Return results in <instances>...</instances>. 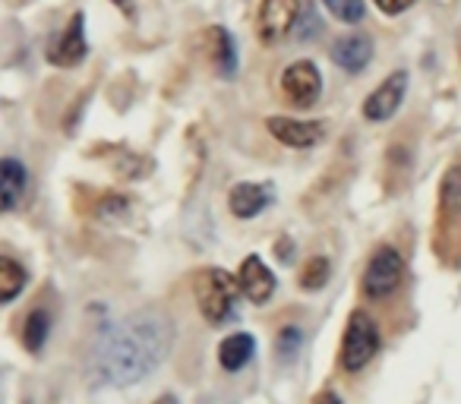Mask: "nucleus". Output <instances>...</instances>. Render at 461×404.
Returning a JSON list of instances; mask_svg holds the SVG:
<instances>
[{"mask_svg":"<svg viewBox=\"0 0 461 404\" xmlns=\"http://www.w3.org/2000/svg\"><path fill=\"white\" fill-rule=\"evenodd\" d=\"M301 13H303V0H263V4H259V16H257L259 39H263L266 45L282 41L285 35L297 26Z\"/></svg>","mask_w":461,"mask_h":404,"instance_id":"obj_5","label":"nucleus"},{"mask_svg":"<svg viewBox=\"0 0 461 404\" xmlns=\"http://www.w3.org/2000/svg\"><path fill=\"white\" fill-rule=\"evenodd\" d=\"M238 288L250 303H269L276 294V275L259 256H247L238 269Z\"/></svg>","mask_w":461,"mask_h":404,"instance_id":"obj_9","label":"nucleus"},{"mask_svg":"<svg viewBox=\"0 0 461 404\" xmlns=\"http://www.w3.org/2000/svg\"><path fill=\"white\" fill-rule=\"evenodd\" d=\"M322 7H326L335 20L348 22V26L364 20V0H322Z\"/></svg>","mask_w":461,"mask_h":404,"instance_id":"obj_21","label":"nucleus"},{"mask_svg":"<svg viewBox=\"0 0 461 404\" xmlns=\"http://www.w3.org/2000/svg\"><path fill=\"white\" fill-rule=\"evenodd\" d=\"M114 4H117L121 10H127V7H130V0H114Z\"/></svg>","mask_w":461,"mask_h":404,"instance_id":"obj_25","label":"nucleus"},{"mask_svg":"<svg viewBox=\"0 0 461 404\" xmlns=\"http://www.w3.org/2000/svg\"><path fill=\"white\" fill-rule=\"evenodd\" d=\"M26 269L16 259L0 256V303L16 301L23 294V288H26Z\"/></svg>","mask_w":461,"mask_h":404,"instance_id":"obj_17","label":"nucleus"},{"mask_svg":"<svg viewBox=\"0 0 461 404\" xmlns=\"http://www.w3.org/2000/svg\"><path fill=\"white\" fill-rule=\"evenodd\" d=\"M127 209H130V199H123V196H104L102 206H98V215H102V219H114V215H123Z\"/></svg>","mask_w":461,"mask_h":404,"instance_id":"obj_22","label":"nucleus"},{"mask_svg":"<svg viewBox=\"0 0 461 404\" xmlns=\"http://www.w3.org/2000/svg\"><path fill=\"white\" fill-rule=\"evenodd\" d=\"M313 404H341V398L339 395H335V391H322V395L320 398H316V401Z\"/></svg>","mask_w":461,"mask_h":404,"instance_id":"obj_24","label":"nucleus"},{"mask_svg":"<svg viewBox=\"0 0 461 404\" xmlns=\"http://www.w3.org/2000/svg\"><path fill=\"white\" fill-rule=\"evenodd\" d=\"M266 130L288 148H313L326 136L320 121H294V117H269Z\"/></svg>","mask_w":461,"mask_h":404,"instance_id":"obj_8","label":"nucleus"},{"mask_svg":"<svg viewBox=\"0 0 461 404\" xmlns=\"http://www.w3.org/2000/svg\"><path fill=\"white\" fill-rule=\"evenodd\" d=\"M282 92L297 108H313L322 95V76L313 60H294V64L282 73Z\"/></svg>","mask_w":461,"mask_h":404,"instance_id":"obj_6","label":"nucleus"},{"mask_svg":"<svg viewBox=\"0 0 461 404\" xmlns=\"http://www.w3.org/2000/svg\"><path fill=\"white\" fill-rule=\"evenodd\" d=\"M272 206V186L266 184H250V180H244V184H234L228 193V209L234 219H257V215H263L266 209Z\"/></svg>","mask_w":461,"mask_h":404,"instance_id":"obj_11","label":"nucleus"},{"mask_svg":"<svg viewBox=\"0 0 461 404\" xmlns=\"http://www.w3.org/2000/svg\"><path fill=\"white\" fill-rule=\"evenodd\" d=\"M238 275H228L224 269H203L193 278V297L196 307L212 326H221L234 316V303H238Z\"/></svg>","mask_w":461,"mask_h":404,"instance_id":"obj_2","label":"nucleus"},{"mask_svg":"<svg viewBox=\"0 0 461 404\" xmlns=\"http://www.w3.org/2000/svg\"><path fill=\"white\" fill-rule=\"evenodd\" d=\"M383 347V335L379 326L366 310H354L348 316L345 335H341V351H339V364L345 373H360L370 366V360L379 354Z\"/></svg>","mask_w":461,"mask_h":404,"instance_id":"obj_3","label":"nucleus"},{"mask_svg":"<svg viewBox=\"0 0 461 404\" xmlns=\"http://www.w3.org/2000/svg\"><path fill=\"white\" fill-rule=\"evenodd\" d=\"M29 193V171L23 161L0 158V215L23 206Z\"/></svg>","mask_w":461,"mask_h":404,"instance_id":"obj_12","label":"nucleus"},{"mask_svg":"<svg viewBox=\"0 0 461 404\" xmlns=\"http://www.w3.org/2000/svg\"><path fill=\"white\" fill-rule=\"evenodd\" d=\"M86 58V16L83 13H73L67 29L60 32L58 41H51V51H48V60L54 67H77L83 64Z\"/></svg>","mask_w":461,"mask_h":404,"instance_id":"obj_10","label":"nucleus"},{"mask_svg":"<svg viewBox=\"0 0 461 404\" xmlns=\"http://www.w3.org/2000/svg\"><path fill=\"white\" fill-rule=\"evenodd\" d=\"M253 354H257L253 335L234 332L221 341V347H218V364H221V370H228V373H240L253 360Z\"/></svg>","mask_w":461,"mask_h":404,"instance_id":"obj_15","label":"nucleus"},{"mask_svg":"<svg viewBox=\"0 0 461 404\" xmlns=\"http://www.w3.org/2000/svg\"><path fill=\"white\" fill-rule=\"evenodd\" d=\"M329 275H332V265H329L326 256L307 259V265H303V272H301V288L303 291H320V288H326Z\"/></svg>","mask_w":461,"mask_h":404,"instance_id":"obj_20","label":"nucleus"},{"mask_svg":"<svg viewBox=\"0 0 461 404\" xmlns=\"http://www.w3.org/2000/svg\"><path fill=\"white\" fill-rule=\"evenodd\" d=\"M404 282V259L395 247H379L360 278V294L366 301H389Z\"/></svg>","mask_w":461,"mask_h":404,"instance_id":"obj_4","label":"nucleus"},{"mask_svg":"<svg viewBox=\"0 0 461 404\" xmlns=\"http://www.w3.org/2000/svg\"><path fill=\"white\" fill-rule=\"evenodd\" d=\"M158 404H174V398H171V395H165V398H161Z\"/></svg>","mask_w":461,"mask_h":404,"instance_id":"obj_26","label":"nucleus"},{"mask_svg":"<svg viewBox=\"0 0 461 404\" xmlns=\"http://www.w3.org/2000/svg\"><path fill=\"white\" fill-rule=\"evenodd\" d=\"M171 345L174 322L165 310H136L95 335L86 370L95 385H133L165 364Z\"/></svg>","mask_w":461,"mask_h":404,"instance_id":"obj_1","label":"nucleus"},{"mask_svg":"<svg viewBox=\"0 0 461 404\" xmlns=\"http://www.w3.org/2000/svg\"><path fill=\"white\" fill-rule=\"evenodd\" d=\"M332 60L345 73H360L373 60V41L366 35H345L332 45Z\"/></svg>","mask_w":461,"mask_h":404,"instance_id":"obj_13","label":"nucleus"},{"mask_svg":"<svg viewBox=\"0 0 461 404\" xmlns=\"http://www.w3.org/2000/svg\"><path fill=\"white\" fill-rule=\"evenodd\" d=\"M404 95H408V73L404 70H395L376 85V89L366 95L364 102V117L373 123H383L402 108Z\"/></svg>","mask_w":461,"mask_h":404,"instance_id":"obj_7","label":"nucleus"},{"mask_svg":"<svg viewBox=\"0 0 461 404\" xmlns=\"http://www.w3.org/2000/svg\"><path fill=\"white\" fill-rule=\"evenodd\" d=\"M205 48H209V58L215 64L218 76L230 79L238 73V48H234V39L224 26H212L205 32Z\"/></svg>","mask_w":461,"mask_h":404,"instance_id":"obj_14","label":"nucleus"},{"mask_svg":"<svg viewBox=\"0 0 461 404\" xmlns=\"http://www.w3.org/2000/svg\"><path fill=\"white\" fill-rule=\"evenodd\" d=\"M373 4H376L385 16H398V13H404L408 7H414L417 0H373Z\"/></svg>","mask_w":461,"mask_h":404,"instance_id":"obj_23","label":"nucleus"},{"mask_svg":"<svg viewBox=\"0 0 461 404\" xmlns=\"http://www.w3.org/2000/svg\"><path fill=\"white\" fill-rule=\"evenodd\" d=\"M439 202H442V212L461 219V165H455L452 171L446 174V180H442Z\"/></svg>","mask_w":461,"mask_h":404,"instance_id":"obj_19","label":"nucleus"},{"mask_svg":"<svg viewBox=\"0 0 461 404\" xmlns=\"http://www.w3.org/2000/svg\"><path fill=\"white\" fill-rule=\"evenodd\" d=\"M303 347V328L301 326H285L282 332L276 335V357L282 366H291L297 360Z\"/></svg>","mask_w":461,"mask_h":404,"instance_id":"obj_18","label":"nucleus"},{"mask_svg":"<svg viewBox=\"0 0 461 404\" xmlns=\"http://www.w3.org/2000/svg\"><path fill=\"white\" fill-rule=\"evenodd\" d=\"M48 335H51V316L48 310H32L23 322V345L29 354H41L48 345Z\"/></svg>","mask_w":461,"mask_h":404,"instance_id":"obj_16","label":"nucleus"}]
</instances>
